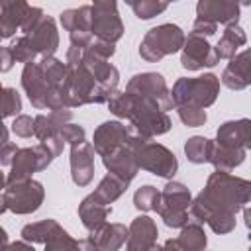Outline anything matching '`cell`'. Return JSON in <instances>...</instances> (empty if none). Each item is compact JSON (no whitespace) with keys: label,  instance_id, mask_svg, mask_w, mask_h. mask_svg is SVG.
<instances>
[{"label":"cell","instance_id":"7","mask_svg":"<svg viewBox=\"0 0 251 251\" xmlns=\"http://www.w3.org/2000/svg\"><path fill=\"white\" fill-rule=\"evenodd\" d=\"M127 92L157 104L159 110H167L173 106V98L169 96V90L165 86L163 76L155 75V73H145V75L133 76L127 84Z\"/></svg>","mask_w":251,"mask_h":251},{"label":"cell","instance_id":"13","mask_svg":"<svg viewBox=\"0 0 251 251\" xmlns=\"http://www.w3.org/2000/svg\"><path fill=\"white\" fill-rule=\"evenodd\" d=\"M249 122H227L220 127L218 131V145L227 147V149H239V143L243 147L249 145Z\"/></svg>","mask_w":251,"mask_h":251},{"label":"cell","instance_id":"20","mask_svg":"<svg viewBox=\"0 0 251 251\" xmlns=\"http://www.w3.org/2000/svg\"><path fill=\"white\" fill-rule=\"evenodd\" d=\"M176 241L182 247V251H202L206 245V235L200 229V226H186Z\"/></svg>","mask_w":251,"mask_h":251},{"label":"cell","instance_id":"8","mask_svg":"<svg viewBox=\"0 0 251 251\" xmlns=\"http://www.w3.org/2000/svg\"><path fill=\"white\" fill-rule=\"evenodd\" d=\"M41 198H43L41 184L29 178V180L16 182V184L8 186V190L4 194V204H6V208H10L18 214H27V212L37 210Z\"/></svg>","mask_w":251,"mask_h":251},{"label":"cell","instance_id":"4","mask_svg":"<svg viewBox=\"0 0 251 251\" xmlns=\"http://www.w3.org/2000/svg\"><path fill=\"white\" fill-rule=\"evenodd\" d=\"M188 206H190V192L180 182H169L161 194L157 212L165 220L167 226L180 227L188 220Z\"/></svg>","mask_w":251,"mask_h":251},{"label":"cell","instance_id":"5","mask_svg":"<svg viewBox=\"0 0 251 251\" xmlns=\"http://www.w3.org/2000/svg\"><path fill=\"white\" fill-rule=\"evenodd\" d=\"M133 157L137 167H143L159 176H171L176 171V159L173 153H169L163 145L149 143L145 137H141L133 145Z\"/></svg>","mask_w":251,"mask_h":251},{"label":"cell","instance_id":"33","mask_svg":"<svg viewBox=\"0 0 251 251\" xmlns=\"http://www.w3.org/2000/svg\"><path fill=\"white\" fill-rule=\"evenodd\" d=\"M6 245H8V237H6V231L0 227V251H6Z\"/></svg>","mask_w":251,"mask_h":251},{"label":"cell","instance_id":"6","mask_svg":"<svg viewBox=\"0 0 251 251\" xmlns=\"http://www.w3.org/2000/svg\"><path fill=\"white\" fill-rule=\"evenodd\" d=\"M122 31L124 27L114 2H96L90 6V33H94L100 41L114 43L120 39Z\"/></svg>","mask_w":251,"mask_h":251},{"label":"cell","instance_id":"21","mask_svg":"<svg viewBox=\"0 0 251 251\" xmlns=\"http://www.w3.org/2000/svg\"><path fill=\"white\" fill-rule=\"evenodd\" d=\"M184 151H186L190 161L204 163V161H208V155H210V141L204 139V137H190L186 141Z\"/></svg>","mask_w":251,"mask_h":251},{"label":"cell","instance_id":"16","mask_svg":"<svg viewBox=\"0 0 251 251\" xmlns=\"http://www.w3.org/2000/svg\"><path fill=\"white\" fill-rule=\"evenodd\" d=\"M247 51L241 53L237 59H233L229 63V67L226 69L224 73V82L229 86V88H243L249 84V65H247Z\"/></svg>","mask_w":251,"mask_h":251},{"label":"cell","instance_id":"15","mask_svg":"<svg viewBox=\"0 0 251 251\" xmlns=\"http://www.w3.org/2000/svg\"><path fill=\"white\" fill-rule=\"evenodd\" d=\"M80 216H82V224L88 227V229H96V227H100L102 224H104V220H106V216L112 212V208L110 206H104V204H100L96 198H92V194L80 204Z\"/></svg>","mask_w":251,"mask_h":251},{"label":"cell","instance_id":"1","mask_svg":"<svg viewBox=\"0 0 251 251\" xmlns=\"http://www.w3.org/2000/svg\"><path fill=\"white\" fill-rule=\"evenodd\" d=\"M249 184L229 175L214 173L204 192L192 204V216L198 222H208L214 214H235L243 202H247Z\"/></svg>","mask_w":251,"mask_h":251},{"label":"cell","instance_id":"14","mask_svg":"<svg viewBox=\"0 0 251 251\" xmlns=\"http://www.w3.org/2000/svg\"><path fill=\"white\" fill-rule=\"evenodd\" d=\"M198 20H206L210 24L218 22H233L237 20V6L231 2H200L198 4Z\"/></svg>","mask_w":251,"mask_h":251},{"label":"cell","instance_id":"3","mask_svg":"<svg viewBox=\"0 0 251 251\" xmlns=\"http://www.w3.org/2000/svg\"><path fill=\"white\" fill-rule=\"evenodd\" d=\"M182 43H184L182 29L173 24H163L159 27H153L143 37L139 53L147 61H159L161 57L178 51L182 47Z\"/></svg>","mask_w":251,"mask_h":251},{"label":"cell","instance_id":"25","mask_svg":"<svg viewBox=\"0 0 251 251\" xmlns=\"http://www.w3.org/2000/svg\"><path fill=\"white\" fill-rule=\"evenodd\" d=\"M178 116L186 126H200L206 122V112L202 108H194V106H178Z\"/></svg>","mask_w":251,"mask_h":251},{"label":"cell","instance_id":"24","mask_svg":"<svg viewBox=\"0 0 251 251\" xmlns=\"http://www.w3.org/2000/svg\"><path fill=\"white\" fill-rule=\"evenodd\" d=\"M167 6H169V4H165V2H131L133 12H135L137 18H141V20H149V18L157 16L159 12L167 10Z\"/></svg>","mask_w":251,"mask_h":251},{"label":"cell","instance_id":"32","mask_svg":"<svg viewBox=\"0 0 251 251\" xmlns=\"http://www.w3.org/2000/svg\"><path fill=\"white\" fill-rule=\"evenodd\" d=\"M6 141H8V131H6V127L2 126V118H0V147L6 145Z\"/></svg>","mask_w":251,"mask_h":251},{"label":"cell","instance_id":"29","mask_svg":"<svg viewBox=\"0 0 251 251\" xmlns=\"http://www.w3.org/2000/svg\"><path fill=\"white\" fill-rule=\"evenodd\" d=\"M16 153H18V149H16L14 145H10V143L2 145V147H0V165L12 163V157H16Z\"/></svg>","mask_w":251,"mask_h":251},{"label":"cell","instance_id":"27","mask_svg":"<svg viewBox=\"0 0 251 251\" xmlns=\"http://www.w3.org/2000/svg\"><path fill=\"white\" fill-rule=\"evenodd\" d=\"M12 129H14L18 135L27 137V135H31V133H33V120H31L29 116H20V118H16V120H14Z\"/></svg>","mask_w":251,"mask_h":251},{"label":"cell","instance_id":"28","mask_svg":"<svg viewBox=\"0 0 251 251\" xmlns=\"http://www.w3.org/2000/svg\"><path fill=\"white\" fill-rule=\"evenodd\" d=\"M216 31V24H210V22H206V20H196L194 22V27H192V33L190 35H212Z\"/></svg>","mask_w":251,"mask_h":251},{"label":"cell","instance_id":"26","mask_svg":"<svg viewBox=\"0 0 251 251\" xmlns=\"http://www.w3.org/2000/svg\"><path fill=\"white\" fill-rule=\"evenodd\" d=\"M59 137L63 141H69L73 145H80L84 141V129L78 127V126H73V124H65L61 129H59Z\"/></svg>","mask_w":251,"mask_h":251},{"label":"cell","instance_id":"23","mask_svg":"<svg viewBox=\"0 0 251 251\" xmlns=\"http://www.w3.org/2000/svg\"><path fill=\"white\" fill-rule=\"evenodd\" d=\"M22 110V102H20V96L14 88H6L2 90L0 94V118L2 116H12V114H18Z\"/></svg>","mask_w":251,"mask_h":251},{"label":"cell","instance_id":"2","mask_svg":"<svg viewBox=\"0 0 251 251\" xmlns=\"http://www.w3.org/2000/svg\"><path fill=\"white\" fill-rule=\"evenodd\" d=\"M218 78L214 75H204L198 78H180L173 88V102L180 106L202 108L216 100Z\"/></svg>","mask_w":251,"mask_h":251},{"label":"cell","instance_id":"11","mask_svg":"<svg viewBox=\"0 0 251 251\" xmlns=\"http://www.w3.org/2000/svg\"><path fill=\"white\" fill-rule=\"evenodd\" d=\"M71 169H73V180L80 186L88 184L94 173V151L88 143H80L73 147L71 153Z\"/></svg>","mask_w":251,"mask_h":251},{"label":"cell","instance_id":"12","mask_svg":"<svg viewBox=\"0 0 251 251\" xmlns=\"http://www.w3.org/2000/svg\"><path fill=\"white\" fill-rule=\"evenodd\" d=\"M127 239V229L120 224H102L94 229L90 241L96 245L98 251H118Z\"/></svg>","mask_w":251,"mask_h":251},{"label":"cell","instance_id":"18","mask_svg":"<svg viewBox=\"0 0 251 251\" xmlns=\"http://www.w3.org/2000/svg\"><path fill=\"white\" fill-rule=\"evenodd\" d=\"M127 186V182H124L122 178H118V176H114V175H108L102 182H100V186L96 188V192L92 194V198H96L100 204H110V202H114L122 192H124V188Z\"/></svg>","mask_w":251,"mask_h":251},{"label":"cell","instance_id":"30","mask_svg":"<svg viewBox=\"0 0 251 251\" xmlns=\"http://www.w3.org/2000/svg\"><path fill=\"white\" fill-rule=\"evenodd\" d=\"M151 251H182V247L178 245V241H176V239H169L163 247H157V245H155Z\"/></svg>","mask_w":251,"mask_h":251},{"label":"cell","instance_id":"34","mask_svg":"<svg viewBox=\"0 0 251 251\" xmlns=\"http://www.w3.org/2000/svg\"><path fill=\"white\" fill-rule=\"evenodd\" d=\"M2 188H4V175L0 173V190H2Z\"/></svg>","mask_w":251,"mask_h":251},{"label":"cell","instance_id":"19","mask_svg":"<svg viewBox=\"0 0 251 251\" xmlns=\"http://www.w3.org/2000/svg\"><path fill=\"white\" fill-rule=\"evenodd\" d=\"M59 229H61V227H59L57 222H53V220H43V222H39V224L25 226V227L22 229V235H24V239H27V241H43V243H45V241L51 239Z\"/></svg>","mask_w":251,"mask_h":251},{"label":"cell","instance_id":"17","mask_svg":"<svg viewBox=\"0 0 251 251\" xmlns=\"http://www.w3.org/2000/svg\"><path fill=\"white\" fill-rule=\"evenodd\" d=\"M243 43H245V33H243V29H241V27H235V25L231 24V25L226 27L224 37L220 39V43H218V47L214 49V53H216L218 59H222V57H233V55H235V49H237L239 45H243Z\"/></svg>","mask_w":251,"mask_h":251},{"label":"cell","instance_id":"22","mask_svg":"<svg viewBox=\"0 0 251 251\" xmlns=\"http://www.w3.org/2000/svg\"><path fill=\"white\" fill-rule=\"evenodd\" d=\"M159 200H161V194L153 186H141L135 192V206L141 210H157Z\"/></svg>","mask_w":251,"mask_h":251},{"label":"cell","instance_id":"9","mask_svg":"<svg viewBox=\"0 0 251 251\" xmlns=\"http://www.w3.org/2000/svg\"><path fill=\"white\" fill-rule=\"evenodd\" d=\"M218 63V57L214 49L198 35H188L184 51H182V67L184 69H200V67H212Z\"/></svg>","mask_w":251,"mask_h":251},{"label":"cell","instance_id":"31","mask_svg":"<svg viewBox=\"0 0 251 251\" xmlns=\"http://www.w3.org/2000/svg\"><path fill=\"white\" fill-rule=\"evenodd\" d=\"M8 251H33V247H29V245H25V243L18 241V243L10 245V249H8Z\"/></svg>","mask_w":251,"mask_h":251},{"label":"cell","instance_id":"10","mask_svg":"<svg viewBox=\"0 0 251 251\" xmlns=\"http://www.w3.org/2000/svg\"><path fill=\"white\" fill-rule=\"evenodd\" d=\"M157 241V227L151 218L139 216L127 231V251H151Z\"/></svg>","mask_w":251,"mask_h":251}]
</instances>
